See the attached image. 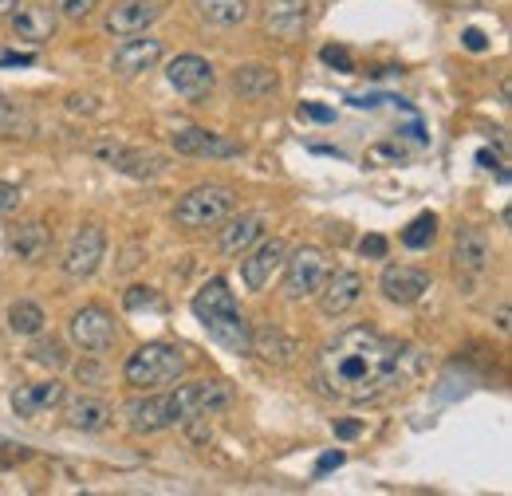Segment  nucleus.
Wrapping results in <instances>:
<instances>
[{
    "label": "nucleus",
    "instance_id": "obj_5",
    "mask_svg": "<svg viewBox=\"0 0 512 496\" xmlns=\"http://www.w3.org/2000/svg\"><path fill=\"white\" fill-rule=\"evenodd\" d=\"M91 154H95L103 166L127 174V178H134V182H158V178L170 170L162 154L142 150V146H127V142H115V138H99V142H91Z\"/></svg>",
    "mask_w": 512,
    "mask_h": 496
},
{
    "label": "nucleus",
    "instance_id": "obj_23",
    "mask_svg": "<svg viewBox=\"0 0 512 496\" xmlns=\"http://www.w3.org/2000/svg\"><path fill=\"white\" fill-rule=\"evenodd\" d=\"M260 237H264V217H260V213H241V217H233V221L221 229V252L241 256V252H249Z\"/></svg>",
    "mask_w": 512,
    "mask_h": 496
},
{
    "label": "nucleus",
    "instance_id": "obj_10",
    "mask_svg": "<svg viewBox=\"0 0 512 496\" xmlns=\"http://www.w3.org/2000/svg\"><path fill=\"white\" fill-rule=\"evenodd\" d=\"M103 252H107L103 229H99V225H79L75 237H71V245H67V252H64V272L71 276V280H87V276H95L99 264H103Z\"/></svg>",
    "mask_w": 512,
    "mask_h": 496
},
{
    "label": "nucleus",
    "instance_id": "obj_15",
    "mask_svg": "<svg viewBox=\"0 0 512 496\" xmlns=\"http://www.w3.org/2000/svg\"><path fill=\"white\" fill-rule=\"evenodd\" d=\"M379 288H383V296L390 304L410 308V304H418V300L430 292V272H422V268H414V264H386Z\"/></svg>",
    "mask_w": 512,
    "mask_h": 496
},
{
    "label": "nucleus",
    "instance_id": "obj_30",
    "mask_svg": "<svg viewBox=\"0 0 512 496\" xmlns=\"http://www.w3.org/2000/svg\"><path fill=\"white\" fill-rule=\"evenodd\" d=\"M32 130V119L24 115V111H16V107H0V134L4 138H20V134H28Z\"/></svg>",
    "mask_w": 512,
    "mask_h": 496
},
{
    "label": "nucleus",
    "instance_id": "obj_18",
    "mask_svg": "<svg viewBox=\"0 0 512 496\" xmlns=\"http://www.w3.org/2000/svg\"><path fill=\"white\" fill-rule=\"evenodd\" d=\"M64 398H67V386L56 382V378H48V382H28V386H20V390L12 394V410L32 422V418H44L48 410L64 406Z\"/></svg>",
    "mask_w": 512,
    "mask_h": 496
},
{
    "label": "nucleus",
    "instance_id": "obj_27",
    "mask_svg": "<svg viewBox=\"0 0 512 496\" xmlns=\"http://www.w3.org/2000/svg\"><path fill=\"white\" fill-rule=\"evenodd\" d=\"M44 323H48V315H44L40 304H32V300H16V304L8 308V331H12V335L36 339V335L44 331Z\"/></svg>",
    "mask_w": 512,
    "mask_h": 496
},
{
    "label": "nucleus",
    "instance_id": "obj_19",
    "mask_svg": "<svg viewBox=\"0 0 512 496\" xmlns=\"http://www.w3.org/2000/svg\"><path fill=\"white\" fill-rule=\"evenodd\" d=\"M158 16H162V4H158V0H123V4H115V8L107 12L103 28H107L111 36H138V32H146Z\"/></svg>",
    "mask_w": 512,
    "mask_h": 496
},
{
    "label": "nucleus",
    "instance_id": "obj_28",
    "mask_svg": "<svg viewBox=\"0 0 512 496\" xmlns=\"http://www.w3.org/2000/svg\"><path fill=\"white\" fill-rule=\"evenodd\" d=\"M434 237H438V217H434V213H422V217H414V221L402 229V245L414 248V252L430 248Z\"/></svg>",
    "mask_w": 512,
    "mask_h": 496
},
{
    "label": "nucleus",
    "instance_id": "obj_7",
    "mask_svg": "<svg viewBox=\"0 0 512 496\" xmlns=\"http://www.w3.org/2000/svg\"><path fill=\"white\" fill-rule=\"evenodd\" d=\"M323 276H327V256L316 245H304L288 252L284 260V296L288 300H312L320 292Z\"/></svg>",
    "mask_w": 512,
    "mask_h": 496
},
{
    "label": "nucleus",
    "instance_id": "obj_13",
    "mask_svg": "<svg viewBox=\"0 0 512 496\" xmlns=\"http://www.w3.org/2000/svg\"><path fill=\"white\" fill-rule=\"evenodd\" d=\"M174 150L178 154H186V158H213V162H221V158H241L245 154V146L241 142H229L225 134H217V130H205V126H186V130H174Z\"/></svg>",
    "mask_w": 512,
    "mask_h": 496
},
{
    "label": "nucleus",
    "instance_id": "obj_26",
    "mask_svg": "<svg viewBox=\"0 0 512 496\" xmlns=\"http://www.w3.org/2000/svg\"><path fill=\"white\" fill-rule=\"evenodd\" d=\"M249 355H260L264 363H276V367H288L292 355H296V343L284 331H276V327H260V331H253Z\"/></svg>",
    "mask_w": 512,
    "mask_h": 496
},
{
    "label": "nucleus",
    "instance_id": "obj_42",
    "mask_svg": "<svg viewBox=\"0 0 512 496\" xmlns=\"http://www.w3.org/2000/svg\"><path fill=\"white\" fill-rule=\"evenodd\" d=\"M16 4H20V0H0V20H8V16L16 12Z\"/></svg>",
    "mask_w": 512,
    "mask_h": 496
},
{
    "label": "nucleus",
    "instance_id": "obj_11",
    "mask_svg": "<svg viewBox=\"0 0 512 496\" xmlns=\"http://www.w3.org/2000/svg\"><path fill=\"white\" fill-rule=\"evenodd\" d=\"M312 0H264V28L280 44H296L308 32Z\"/></svg>",
    "mask_w": 512,
    "mask_h": 496
},
{
    "label": "nucleus",
    "instance_id": "obj_24",
    "mask_svg": "<svg viewBox=\"0 0 512 496\" xmlns=\"http://www.w3.org/2000/svg\"><path fill=\"white\" fill-rule=\"evenodd\" d=\"M193 12L213 28H237L249 20V0H193Z\"/></svg>",
    "mask_w": 512,
    "mask_h": 496
},
{
    "label": "nucleus",
    "instance_id": "obj_29",
    "mask_svg": "<svg viewBox=\"0 0 512 496\" xmlns=\"http://www.w3.org/2000/svg\"><path fill=\"white\" fill-rule=\"evenodd\" d=\"M28 359L40 363V367L60 371V367H67V347L64 343H56V339H44V343H36V347L28 351Z\"/></svg>",
    "mask_w": 512,
    "mask_h": 496
},
{
    "label": "nucleus",
    "instance_id": "obj_22",
    "mask_svg": "<svg viewBox=\"0 0 512 496\" xmlns=\"http://www.w3.org/2000/svg\"><path fill=\"white\" fill-rule=\"evenodd\" d=\"M12 252L28 264H40L52 252V229L44 221H24L12 229Z\"/></svg>",
    "mask_w": 512,
    "mask_h": 496
},
{
    "label": "nucleus",
    "instance_id": "obj_38",
    "mask_svg": "<svg viewBox=\"0 0 512 496\" xmlns=\"http://www.w3.org/2000/svg\"><path fill=\"white\" fill-rule=\"evenodd\" d=\"M343 465V453L335 449V453H323L320 457V465H316V477H323V473H331V469H339Z\"/></svg>",
    "mask_w": 512,
    "mask_h": 496
},
{
    "label": "nucleus",
    "instance_id": "obj_3",
    "mask_svg": "<svg viewBox=\"0 0 512 496\" xmlns=\"http://www.w3.org/2000/svg\"><path fill=\"white\" fill-rule=\"evenodd\" d=\"M186 367H190V359H186L182 347H174V343H146V347H138L127 359L123 378H127L130 386L146 390V386L178 382V378L186 374Z\"/></svg>",
    "mask_w": 512,
    "mask_h": 496
},
{
    "label": "nucleus",
    "instance_id": "obj_21",
    "mask_svg": "<svg viewBox=\"0 0 512 496\" xmlns=\"http://www.w3.org/2000/svg\"><path fill=\"white\" fill-rule=\"evenodd\" d=\"M233 91L241 95V99H272L276 91H280V75L272 71V67H264V63H245V67H237L233 71Z\"/></svg>",
    "mask_w": 512,
    "mask_h": 496
},
{
    "label": "nucleus",
    "instance_id": "obj_2",
    "mask_svg": "<svg viewBox=\"0 0 512 496\" xmlns=\"http://www.w3.org/2000/svg\"><path fill=\"white\" fill-rule=\"evenodd\" d=\"M193 315L201 319V327L209 331V339L217 347H225L229 355H249V343H253V327L249 319L237 308V296L229 292V284L221 276L205 280L190 300Z\"/></svg>",
    "mask_w": 512,
    "mask_h": 496
},
{
    "label": "nucleus",
    "instance_id": "obj_36",
    "mask_svg": "<svg viewBox=\"0 0 512 496\" xmlns=\"http://www.w3.org/2000/svg\"><path fill=\"white\" fill-rule=\"evenodd\" d=\"M20 205V186H0V213H12Z\"/></svg>",
    "mask_w": 512,
    "mask_h": 496
},
{
    "label": "nucleus",
    "instance_id": "obj_4",
    "mask_svg": "<svg viewBox=\"0 0 512 496\" xmlns=\"http://www.w3.org/2000/svg\"><path fill=\"white\" fill-rule=\"evenodd\" d=\"M233 205H237V193L229 186H217V182L193 186L190 193L178 197L174 221H178L182 229H213V225H221V221L233 213Z\"/></svg>",
    "mask_w": 512,
    "mask_h": 496
},
{
    "label": "nucleus",
    "instance_id": "obj_40",
    "mask_svg": "<svg viewBox=\"0 0 512 496\" xmlns=\"http://www.w3.org/2000/svg\"><path fill=\"white\" fill-rule=\"evenodd\" d=\"M36 56H0V67H32Z\"/></svg>",
    "mask_w": 512,
    "mask_h": 496
},
{
    "label": "nucleus",
    "instance_id": "obj_33",
    "mask_svg": "<svg viewBox=\"0 0 512 496\" xmlns=\"http://www.w3.org/2000/svg\"><path fill=\"white\" fill-rule=\"evenodd\" d=\"M320 60L327 63V67H335V71H343V75H347V71H355V60H351V52H347V48H335V44H327V48H323Z\"/></svg>",
    "mask_w": 512,
    "mask_h": 496
},
{
    "label": "nucleus",
    "instance_id": "obj_41",
    "mask_svg": "<svg viewBox=\"0 0 512 496\" xmlns=\"http://www.w3.org/2000/svg\"><path fill=\"white\" fill-rule=\"evenodd\" d=\"M359 430H363L359 422H339V426H335V434L339 437H359Z\"/></svg>",
    "mask_w": 512,
    "mask_h": 496
},
{
    "label": "nucleus",
    "instance_id": "obj_12",
    "mask_svg": "<svg viewBox=\"0 0 512 496\" xmlns=\"http://www.w3.org/2000/svg\"><path fill=\"white\" fill-rule=\"evenodd\" d=\"M284 260H288V241H280V237L260 241L253 252L241 256V280H245V288L249 292H264L272 284V276L284 268Z\"/></svg>",
    "mask_w": 512,
    "mask_h": 496
},
{
    "label": "nucleus",
    "instance_id": "obj_25",
    "mask_svg": "<svg viewBox=\"0 0 512 496\" xmlns=\"http://www.w3.org/2000/svg\"><path fill=\"white\" fill-rule=\"evenodd\" d=\"M64 418H67V426L79 430V434H99V430H107L111 410H107V402H99V398H75V402H67Z\"/></svg>",
    "mask_w": 512,
    "mask_h": 496
},
{
    "label": "nucleus",
    "instance_id": "obj_8",
    "mask_svg": "<svg viewBox=\"0 0 512 496\" xmlns=\"http://www.w3.org/2000/svg\"><path fill=\"white\" fill-rule=\"evenodd\" d=\"M127 426L134 434H162L170 426H182V414H178V402H174V390L170 394H146V398H134L127 402Z\"/></svg>",
    "mask_w": 512,
    "mask_h": 496
},
{
    "label": "nucleus",
    "instance_id": "obj_32",
    "mask_svg": "<svg viewBox=\"0 0 512 496\" xmlns=\"http://www.w3.org/2000/svg\"><path fill=\"white\" fill-rule=\"evenodd\" d=\"M123 308L127 311H146V308H162V296L154 292V288H142V284H134L127 296H123Z\"/></svg>",
    "mask_w": 512,
    "mask_h": 496
},
{
    "label": "nucleus",
    "instance_id": "obj_39",
    "mask_svg": "<svg viewBox=\"0 0 512 496\" xmlns=\"http://www.w3.org/2000/svg\"><path fill=\"white\" fill-rule=\"evenodd\" d=\"M465 48H469V52H485V48H489V40H485V32H477V28H469V32H465Z\"/></svg>",
    "mask_w": 512,
    "mask_h": 496
},
{
    "label": "nucleus",
    "instance_id": "obj_31",
    "mask_svg": "<svg viewBox=\"0 0 512 496\" xmlns=\"http://www.w3.org/2000/svg\"><path fill=\"white\" fill-rule=\"evenodd\" d=\"M52 8H56V16H64V20H75V24H83L87 16H95L99 0H52Z\"/></svg>",
    "mask_w": 512,
    "mask_h": 496
},
{
    "label": "nucleus",
    "instance_id": "obj_20",
    "mask_svg": "<svg viewBox=\"0 0 512 496\" xmlns=\"http://www.w3.org/2000/svg\"><path fill=\"white\" fill-rule=\"evenodd\" d=\"M489 256H493L489 237H485L477 225L457 229V241H453V264H457V272H461V276H481V272L489 268Z\"/></svg>",
    "mask_w": 512,
    "mask_h": 496
},
{
    "label": "nucleus",
    "instance_id": "obj_17",
    "mask_svg": "<svg viewBox=\"0 0 512 496\" xmlns=\"http://www.w3.org/2000/svg\"><path fill=\"white\" fill-rule=\"evenodd\" d=\"M56 8H44V4H16V12L8 16V28L16 40L24 44H48L56 36Z\"/></svg>",
    "mask_w": 512,
    "mask_h": 496
},
{
    "label": "nucleus",
    "instance_id": "obj_34",
    "mask_svg": "<svg viewBox=\"0 0 512 496\" xmlns=\"http://www.w3.org/2000/svg\"><path fill=\"white\" fill-rule=\"evenodd\" d=\"M75 378H79L83 386H99V382H103V367H99V363H91V359H83V363L75 367Z\"/></svg>",
    "mask_w": 512,
    "mask_h": 496
},
{
    "label": "nucleus",
    "instance_id": "obj_35",
    "mask_svg": "<svg viewBox=\"0 0 512 496\" xmlns=\"http://www.w3.org/2000/svg\"><path fill=\"white\" fill-rule=\"evenodd\" d=\"M359 252H363V256H371V260H383L386 241L383 237H363V241H359Z\"/></svg>",
    "mask_w": 512,
    "mask_h": 496
},
{
    "label": "nucleus",
    "instance_id": "obj_6",
    "mask_svg": "<svg viewBox=\"0 0 512 496\" xmlns=\"http://www.w3.org/2000/svg\"><path fill=\"white\" fill-rule=\"evenodd\" d=\"M67 335H71V343H75L79 351H87V355H107V351L119 343V327H115L111 311L99 308V304H87V308L75 311V315L67 319Z\"/></svg>",
    "mask_w": 512,
    "mask_h": 496
},
{
    "label": "nucleus",
    "instance_id": "obj_1",
    "mask_svg": "<svg viewBox=\"0 0 512 496\" xmlns=\"http://www.w3.org/2000/svg\"><path fill=\"white\" fill-rule=\"evenodd\" d=\"M406 374V347L375 327H347L327 339L316 359V382L327 398L375 402Z\"/></svg>",
    "mask_w": 512,
    "mask_h": 496
},
{
    "label": "nucleus",
    "instance_id": "obj_16",
    "mask_svg": "<svg viewBox=\"0 0 512 496\" xmlns=\"http://www.w3.org/2000/svg\"><path fill=\"white\" fill-rule=\"evenodd\" d=\"M162 56H166L162 40H154V36H146V40H142V32H138V36H127V40L115 48V56H111V71H115L119 79H134V75L150 71Z\"/></svg>",
    "mask_w": 512,
    "mask_h": 496
},
{
    "label": "nucleus",
    "instance_id": "obj_9",
    "mask_svg": "<svg viewBox=\"0 0 512 496\" xmlns=\"http://www.w3.org/2000/svg\"><path fill=\"white\" fill-rule=\"evenodd\" d=\"M166 79H170V87H174L182 99H190V103L209 99V95H213V87H217V71H213V63L205 60V56H193V52L190 56L170 60Z\"/></svg>",
    "mask_w": 512,
    "mask_h": 496
},
{
    "label": "nucleus",
    "instance_id": "obj_37",
    "mask_svg": "<svg viewBox=\"0 0 512 496\" xmlns=\"http://www.w3.org/2000/svg\"><path fill=\"white\" fill-rule=\"evenodd\" d=\"M300 115H308V119H316V123H331V119H335V111H327L320 103H304Z\"/></svg>",
    "mask_w": 512,
    "mask_h": 496
},
{
    "label": "nucleus",
    "instance_id": "obj_44",
    "mask_svg": "<svg viewBox=\"0 0 512 496\" xmlns=\"http://www.w3.org/2000/svg\"><path fill=\"white\" fill-rule=\"evenodd\" d=\"M0 107H4V95H0Z\"/></svg>",
    "mask_w": 512,
    "mask_h": 496
},
{
    "label": "nucleus",
    "instance_id": "obj_43",
    "mask_svg": "<svg viewBox=\"0 0 512 496\" xmlns=\"http://www.w3.org/2000/svg\"><path fill=\"white\" fill-rule=\"evenodd\" d=\"M509 319H512V311H509V308H501V311H497V327H501V331H509V327H512Z\"/></svg>",
    "mask_w": 512,
    "mask_h": 496
},
{
    "label": "nucleus",
    "instance_id": "obj_14",
    "mask_svg": "<svg viewBox=\"0 0 512 496\" xmlns=\"http://www.w3.org/2000/svg\"><path fill=\"white\" fill-rule=\"evenodd\" d=\"M316 300H320V311L323 315H343V311H351L359 300H363V276L359 272H351V268H335V272H327L320 284V292H316Z\"/></svg>",
    "mask_w": 512,
    "mask_h": 496
}]
</instances>
